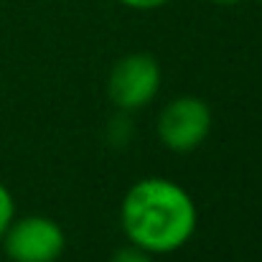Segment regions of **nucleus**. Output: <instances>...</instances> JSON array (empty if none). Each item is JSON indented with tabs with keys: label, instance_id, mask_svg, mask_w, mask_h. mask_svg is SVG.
Here are the masks:
<instances>
[{
	"label": "nucleus",
	"instance_id": "obj_3",
	"mask_svg": "<svg viewBox=\"0 0 262 262\" xmlns=\"http://www.w3.org/2000/svg\"><path fill=\"white\" fill-rule=\"evenodd\" d=\"M161 89V67L148 54H130L120 59L107 79L110 102L122 112H135L153 102Z\"/></svg>",
	"mask_w": 262,
	"mask_h": 262
},
{
	"label": "nucleus",
	"instance_id": "obj_2",
	"mask_svg": "<svg viewBox=\"0 0 262 262\" xmlns=\"http://www.w3.org/2000/svg\"><path fill=\"white\" fill-rule=\"evenodd\" d=\"M0 242L10 262H56L67 247L64 229L41 214L13 219Z\"/></svg>",
	"mask_w": 262,
	"mask_h": 262
},
{
	"label": "nucleus",
	"instance_id": "obj_8",
	"mask_svg": "<svg viewBox=\"0 0 262 262\" xmlns=\"http://www.w3.org/2000/svg\"><path fill=\"white\" fill-rule=\"evenodd\" d=\"M122 3L125 8H133V10H156V8H163L168 0H117Z\"/></svg>",
	"mask_w": 262,
	"mask_h": 262
},
{
	"label": "nucleus",
	"instance_id": "obj_7",
	"mask_svg": "<svg viewBox=\"0 0 262 262\" xmlns=\"http://www.w3.org/2000/svg\"><path fill=\"white\" fill-rule=\"evenodd\" d=\"M110 262H153V255H148V252H143V250H138V247L130 245V247L117 250Z\"/></svg>",
	"mask_w": 262,
	"mask_h": 262
},
{
	"label": "nucleus",
	"instance_id": "obj_10",
	"mask_svg": "<svg viewBox=\"0 0 262 262\" xmlns=\"http://www.w3.org/2000/svg\"><path fill=\"white\" fill-rule=\"evenodd\" d=\"M260 3H262V0H260Z\"/></svg>",
	"mask_w": 262,
	"mask_h": 262
},
{
	"label": "nucleus",
	"instance_id": "obj_4",
	"mask_svg": "<svg viewBox=\"0 0 262 262\" xmlns=\"http://www.w3.org/2000/svg\"><path fill=\"white\" fill-rule=\"evenodd\" d=\"M211 130V110L199 97H176L158 115V138L173 153L196 150Z\"/></svg>",
	"mask_w": 262,
	"mask_h": 262
},
{
	"label": "nucleus",
	"instance_id": "obj_6",
	"mask_svg": "<svg viewBox=\"0 0 262 262\" xmlns=\"http://www.w3.org/2000/svg\"><path fill=\"white\" fill-rule=\"evenodd\" d=\"M13 216H15V201H13V196H10L8 186H3V183H0V239H3L5 229L10 227Z\"/></svg>",
	"mask_w": 262,
	"mask_h": 262
},
{
	"label": "nucleus",
	"instance_id": "obj_5",
	"mask_svg": "<svg viewBox=\"0 0 262 262\" xmlns=\"http://www.w3.org/2000/svg\"><path fill=\"white\" fill-rule=\"evenodd\" d=\"M130 138H133V122H130L127 112L120 110V115H115L110 120V125H107V140L115 148H122V145L130 143Z\"/></svg>",
	"mask_w": 262,
	"mask_h": 262
},
{
	"label": "nucleus",
	"instance_id": "obj_9",
	"mask_svg": "<svg viewBox=\"0 0 262 262\" xmlns=\"http://www.w3.org/2000/svg\"><path fill=\"white\" fill-rule=\"evenodd\" d=\"M211 3H216V5H237L242 0H211Z\"/></svg>",
	"mask_w": 262,
	"mask_h": 262
},
{
	"label": "nucleus",
	"instance_id": "obj_1",
	"mask_svg": "<svg viewBox=\"0 0 262 262\" xmlns=\"http://www.w3.org/2000/svg\"><path fill=\"white\" fill-rule=\"evenodd\" d=\"M120 222L133 247L148 255H168L193 237L199 211L183 186L168 178H143L127 188Z\"/></svg>",
	"mask_w": 262,
	"mask_h": 262
}]
</instances>
